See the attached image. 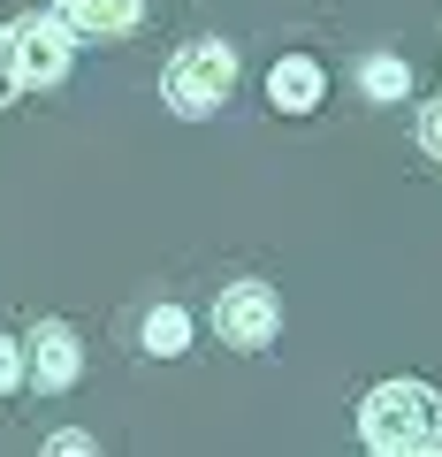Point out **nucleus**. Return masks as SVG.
Wrapping results in <instances>:
<instances>
[{"label":"nucleus","instance_id":"obj_4","mask_svg":"<svg viewBox=\"0 0 442 457\" xmlns=\"http://www.w3.org/2000/svg\"><path fill=\"white\" fill-rule=\"evenodd\" d=\"M213 328L229 351H267L282 336V297L267 282H229V290L213 297Z\"/></svg>","mask_w":442,"mask_h":457},{"label":"nucleus","instance_id":"obj_7","mask_svg":"<svg viewBox=\"0 0 442 457\" xmlns=\"http://www.w3.org/2000/svg\"><path fill=\"white\" fill-rule=\"evenodd\" d=\"M62 23L77 38H130L138 23H146V0H77Z\"/></svg>","mask_w":442,"mask_h":457},{"label":"nucleus","instance_id":"obj_3","mask_svg":"<svg viewBox=\"0 0 442 457\" xmlns=\"http://www.w3.org/2000/svg\"><path fill=\"white\" fill-rule=\"evenodd\" d=\"M8 46H16V84H23V92H46V84H62L69 62H77V31H69L54 8L16 16V23H8Z\"/></svg>","mask_w":442,"mask_h":457},{"label":"nucleus","instance_id":"obj_11","mask_svg":"<svg viewBox=\"0 0 442 457\" xmlns=\"http://www.w3.org/2000/svg\"><path fill=\"white\" fill-rule=\"evenodd\" d=\"M8 389H23V343L16 336H0V396Z\"/></svg>","mask_w":442,"mask_h":457},{"label":"nucleus","instance_id":"obj_8","mask_svg":"<svg viewBox=\"0 0 442 457\" xmlns=\"http://www.w3.org/2000/svg\"><path fill=\"white\" fill-rule=\"evenodd\" d=\"M138 336H146V351H153V359H176L183 343H191V312H183V305H153Z\"/></svg>","mask_w":442,"mask_h":457},{"label":"nucleus","instance_id":"obj_12","mask_svg":"<svg viewBox=\"0 0 442 457\" xmlns=\"http://www.w3.org/2000/svg\"><path fill=\"white\" fill-rule=\"evenodd\" d=\"M16 92H23L16 84V46H8V23H0V107H8Z\"/></svg>","mask_w":442,"mask_h":457},{"label":"nucleus","instance_id":"obj_15","mask_svg":"<svg viewBox=\"0 0 442 457\" xmlns=\"http://www.w3.org/2000/svg\"><path fill=\"white\" fill-rule=\"evenodd\" d=\"M420 457H442V450H420Z\"/></svg>","mask_w":442,"mask_h":457},{"label":"nucleus","instance_id":"obj_6","mask_svg":"<svg viewBox=\"0 0 442 457\" xmlns=\"http://www.w3.org/2000/svg\"><path fill=\"white\" fill-rule=\"evenodd\" d=\"M328 92V69L313 62V54H282L275 69H267V99H275L282 114H313Z\"/></svg>","mask_w":442,"mask_h":457},{"label":"nucleus","instance_id":"obj_1","mask_svg":"<svg viewBox=\"0 0 442 457\" xmlns=\"http://www.w3.org/2000/svg\"><path fill=\"white\" fill-rule=\"evenodd\" d=\"M359 435L374 457H420L442 450V396L427 381H381L359 404Z\"/></svg>","mask_w":442,"mask_h":457},{"label":"nucleus","instance_id":"obj_5","mask_svg":"<svg viewBox=\"0 0 442 457\" xmlns=\"http://www.w3.org/2000/svg\"><path fill=\"white\" fill-rule=\"evenodd\" d=\"M84 374V343L69 320H38L31 336H23V381H38V389H69V381Z\"/></svg>","mask_w":442,"mask_h":457},{"label":"nucleus","instance_id":"obj_9","mask_svg":"<svg viewBox=\"0 0 442 457\" xmlns=\"http://www.w3.org/2000/svg\"><path fill=\"white\" fill-rule=\"evenodd\" d=\"M404 84H412V69L396 62V54H366L359 62V92L366 99H404Z\"/></svg>","mask_w":442,"mask_h":457},{"label":"nucleus","instance_id":"obj_14","mask_svg":"<svg viewBox=\"0 0 442 457\" xmlns=\"http://www.w3.org/2000/svg\"><path fill=\"white\" fill-rule=\"evenodd\" d=\"M46 8H54V16H69V8H77V0H46Z\"/></svg>","mask_w":442,"mask_h":457},{"label":"nucleus","instance_id":"obj_13","mask_svg":"<svg viewBox=\"0 0 442 457\" xmlns=\"http://www.w3.org/2000/svg\"><path fill=\"white\" fill-rule=\"evenodd\" d=\"M420 145L442 161V99H427V107H420Z\"/></svg>","mask_w":442,"mask_h":457},{"label":"nucleus","instance_id":"obj_10","mask_svg":"<svg viewBox=\"0 0 442 457\" xmlns=\"http://www.w3.org/2000/svg\"><path fill=\"white\" fill-rule=\"evenodd\" d=\"M38 457H99V442L84 435V427H62V435H46V450Z\"/></svg>","mask_w":442,"mask_h":457},{"label":"nucleus","instance_id":"obj_2","mask_svg":"<svg viewBox=\"0 0 442 457\" xmlns=\"http://www.w3.org/2000/svg\"><path fill=\"white\" fill-rule=\"evenodd\" d=\"M161 92H168V107H176L183 122L213 114L221 99L237 92V46H229V38H191V46H176V62H168Z\"/></svg>","mask_w":442,"mask_h":457}]
</instances>
